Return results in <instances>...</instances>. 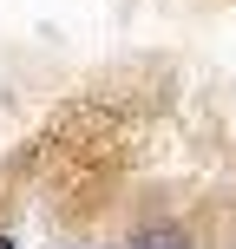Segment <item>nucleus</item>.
<instances>
[{
	"instance_id": "nucleus-1",
	"label": "nucleus",
	"mask_w": 236,
	"mask_h": 249,
	"mask_svg": "<svg viewBox=\"0 0 236 249\" xmlns=\"http://www.w3.org/2000/svg\"><path fill=\"white\" fill-rule=\"evenodd\" d=\"M138 249H184V236H177V230H164V236H138Z\"/></svg>"
},
{
	"instance_id": "nucleus-2",
	"label": "nucleus",
	"mask_w": 236,
	"mask_h": 249,
	"mask_svg": "<svg viewBox=\"0 0 236 249\" xmlns=\"http://www.w3.org/2000/svg\"><path fill=\"white\" fill-rule=\"evenodd\" d=\"M0 249H13V236H0Z\"/></svg>"
}]
</instances>
